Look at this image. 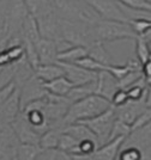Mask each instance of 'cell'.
<instances>
[{
  "label": "cell",
  "instance_id": "cell-1",
  "mask_svg": "<svg viewBox=\"0 0 151 160\" xmlns=\"http://www.w3.org/2000/svg\"><path fill=\"white\" fill-rule=\"evenodd\" d=\"M109 108H112L111 100L100 94L92 93L85 98L71 103L64 116L62 122L64 124H70L86 118H91L108 110Z\"/></svg>",
  "mask_w": 151,
  "mask_h": 160
},
{
  "label": "cell",
  "instance_id": "cell-2",
  "mask_svg": "<svg viewBox=\"0 0 151 160\" xmlns=\"http://www.w3.org/2000/svg\"><path fill=\"white\" fill-rule=\"evenodd\" d=\"M92 28L96 40L102 43L136 38V33L133 32L127 22L100 19Z\"/></svg>",
  "mask_w": 151,
  "mask_h": 160
},
{
  "label": "cell",
  "instance_id": "cell-3",
  "mask_svg": "<svg viewBox=\"0 0 151 160\" xmlns=\"http://www.w3.org/2000/svg\"><path fill=\"white\" fill-rule=\"evenodd\" d=\"M114 121H115V115H114V109L112 105V108H109L108 110L103 111L102 113L94 116L91 118L79 121V123H83L95 134L97 142H99V146H101L108 141Z\"/></svg>",
  "mask_w": 151,
  "mask_h": 160
},
{
  "label": "cell",
  "instance_id": "cell-4",
  "mask_svg": "<svg viewBox=\"0 0 151 160\" xmlns=\"http://www.w3.org/2000/svg\"><path fill=\"white\" fill-rule=\"evenodd\" d=\"M102 19L127 22L116 0H85Z\"/></svg>",
  "mask_w": 151,
  "mask_h": 160
},
{
  "label": "cell",
  "instance_id": "cell-5",
  "mask_svg": "<svg viewBox=\"0 0 151 160\" xmlns=\"http://www.w3.org/2000/svg\"><path fill=\"white\" fill-rule=\"evenodd\" d=\"M47 93L46 88L43 87L42 81L35 75V73L26 80L25 82L19 87V100L20 110L25 107L28 103L45 97Z\"/></svg>",
  "mask_w": 151,
  "mask_h": 160
},
{
  "label": "cell",
  "instance_id": "cell-6",
  "mask_svg": "<svg viewBox=\"0 0 151 160\" xmlns=\"http://www.w3.org/2000/svg\"><path fill=\"white\" fill-rule=\"evenodd\" d=\"M10 127L12 128L13 133L19 143H37L39 145L41 135L34 130V128L29 124V122L26 121L25 116L22 113V111L12 121Z\"/></svg>",
  "mask_w": 151,
  "mask_h": 160
},
{
  "label": "cell",
  "instance_id": "cell-7",
  "mask_svg": "<svg viewBox=\"0 0 151 160\" xmlns=\"http://www.w3.org/2000/svg\"><path fill=\"white\" fill-rule=\"evenodd\" d=\"M40 36L42 38L55 41L61 37L60 32V18L52 11L36 18Z\"/></svg>",
  "mask_w": 151,
  "mask_h": 160
},
{
  "label": "cell",
  "instance_id": "cell-8",
  "mask_svg": "<svg viewBox=\"0 0 151 160\" xmlns=\"http://www.w3.org/2000/svg\"><path fill=\"white\" fill-rule=\"evenodd\" d=\"M57 62L62 68L64 75L72 82L73 86L86 84V82H90V81L96 80L97 73H95V72H90L88 69H84V68H82V67L76 65V63L61 62V61H57Z\"/></svg>",
  "mask_w": 151,
  "mask_h": 160
},
{
  "label": "cell",
  "instance_id": "cell-9",
  "mask_svg": "<svg viewBox=\"0 0 151 160\" xmlns=\"http://www.w3.org/2000/svg\"><path fill=\"white\" fill-rule=\"evenodd\" d=\"M20 112L19 87H17L8 98L3 104H0V120L6 126H10L12 121Z\"/></svg>",
  "mask_w": 151,
  "mask_h": 160
},
{
  "label": "cell",
  "instance_id": "cell-10",
  "mask_svg": "<svg viewBox=\"0 0 151 160\" xmlns=\"http://www.w3.org/2000/svg\"><path fill=\"white\" fill-rule=\"evenodd\" d=\"M120 88L118 84V80L113 77L112 74L107 71H101L97 73L96 77V91L95 93L100 94L102 97L111 100L113 93Z\"/></svg>",
  "mask_w": 151,
  "mask_h": 160
},
{
  "label": "cell",
  "instance_id": "cell-11",
  "mask_svg": "<svg viewBox=\"0 0 151 160\" xmlns=\"http://www.w3.org/2000/svg\"><path fill=\"white\" fill-rule=\"evenodd\" d=\"M145 157H150V147L133 145L124 140L115 160H142Z\"/></svg>",
  "mask_w": 151,
  "mask_h": 160
},
{
  "label": "cell",
  "instance_id": "cell-12",
  "mask_svg": "<svg viewBox=\"0 0 151 160\" xmlns=\"http://www.w3.org/2000/svg\"><path fill=\"white\" fill-rule=\"evenodd\" d=\"M35 49L39 56L40 63H54L57 62V46L55 42L47 38H40L35 42Z\"/></svg>",
  "mask_w": 151,
  "mask_h": 160
},
{
  "label": "cell",
  "instance_id": "cell-13",
  "mask_svg": "<svg viewBox=\"0 0 151 160\" xmlns=\"http://www.w3.org/2000/svg\"><path fill=\"white\" fill-rule=\"evenodd\" d=\"M125 140L124 136H120V138H115L113 140L107 141L105 143L99 146L95 152V159L96 160H115L116 159V155L120 149V147L122 145V142Z\"/></svg>",
  "mask_w": 151,
  "mask_h": 160
},
{
  "label": "cell",
  "instance_id": "cell-14",
  "mask_svg": "<svg viewBox=\"0 0 151 160\" xmlns=\"http://www.w3.org/2000/svg\"><path fill=\"white\" fill-rule=\"evenodd\" d=\"M34 73L42 82H47L64 75V71L58 62H54V63H40L35 68Z\"/></svg>",
  "mask_w": 151,
  "mask_h": 160
},
{
  "label": "cell",
  "instance_id": "cell-15",
  "mask_svg": "<svg viewBox=\"0 0 151 160\" xmlns=\"http://www.w3.org/2000/svg\"><path fill=\"white\" fill-rule=\"evenodd\" d=\"M62 133H66L74 138L77 141L83 140H95L97 141L95 134L92 133L89 128L84 126L83 123L79 122H74V123H70V124H65L62 127ZM99 143V142H97Z\"/></svg>",
  "mask_w": 151,
  "mask_h": 160
},
{
  "label": "cell",
  "instance_id": "cell-16",
  "mask_svg": "<svg viewBox=\"0 0 151 160\" xmlns=\"http://www.w3.org/2000/svg\"><path fill=\"white\" fill-rule=\"evenodd\" d=\"M43 87L47 92L60 97H66V94L70 92V90L73 87V84L66 78L65 75H61L57 79H53L47 82H42Z\"/></svg>",
  "mask_w": 151,
  "mask_h": 160
},
{
  "label": "cell",
  "instance_id": "cell-17",
  "mask_svg": "<svg viewBox=\"0 0 151 160\" xmlns=\"http://www.w3.org/2000/svg\"><path fill=\"white\" fill-rule=\"evenodd\" d=\"M20 35H22V38L26 41H30V42H37L41 38L39 32V28H37V22L36 18L33 17L31 14H26L25 18L22 22V25H20Z\"/></svg>",
  "mask_w": 151,
  "mask_h": 160
},
{
  "label": "cell",
  "instance_id": "cell-18",
  "mask_svg": "<svg viewBox=\"0 0 151 160\" xmlns=\"http://www.w3.org/2000/svg\"><path fill=\"white\" fill-rule=\"evenodd\" d=\"M150 35L151 31L136 36V59L144 63L145 61L151 60V50H150Z\"/></svg>",
  "mask_w": 151,
  "mask_h": 160
},
{
  "label": "cell",
  "instance_id": "cell-19",
  "mask_svg": "<svg viewBox=\"0 0 151 160\" xmlns=\"http://www.w3.org/2000/svg\"><path fill=\"white\" fill-rule=\"evenodd\" d=\"M95 91H96V80L73 86L70 90V92L66 94V98L68 99L70 103H73V102H77L82 98H85L88 96L95 93Z\"/></svg>",
  "mask_w": 151,
  "mask_h": 160
},
{
  "label": "cell",
  "instance_id": "cell-20",
  "mask_svg": "<svg viewBox=\"0 0 151 160\" xmlns=\"http://www.w3.org/2000/svg\"><path fill=\"white\" fill-rule=\"evenodd\" d=\"M62 128L52 127L40 136L39 145L42 149H57Z\"/></svg>",
  "mask_w": 151,
  "mask_h": 160
},
{
  "label": "cell",
  "instance_id": "cell-21",
  "mask_svg": "<svg viewBox=\"0 0 151 160\" xmlns=\"http://www.w3.org/2000/svg\"><path fill=\"white\" fill-rule=\"evenodd\" d=\"M86 50H88L89 56H91L92 59H95L96 61H99L105 66L112 63V56L105 49V43H102L100 41H95L94 43L86 47Z\"/></svg>",
  "mask_w": 151,
  "mask_h": 160
},
{
  "label": "cell",
  "instance_id": "cell-22",
  "mask_svg": "<svg viewBox=\"0 0 151 160\" xmlns=\"http://www.w3.org/2000/svg\"><path fill=\"white\" fill-rule=\"evenodd\" d=\"M86 55H88V50H86L85 47H83V46H71L65 50L57 54V61L74 63L76 61L80 60L82 58H84Z\"/></svg>",
  "mask_w": 151,
  "mask_h": 160
},
{
  "label": "cell",
  "instance_id": "cell-23",
  "mask_svg": "<svg viewBox=\"0 0 151 160\" xmlns=\"http://www.w3.org/2000/svg\"><path fill=\"white\" fill-rule=\"evenodd\" d=\"M42 148L37 143H19L16 149V158L18 160H36Z\"/></svg>",
  "mask_w": 151,
  "mask_h": 160
},
{
  "label": "cell",
  "instance_id": "cell-24",
  "mask_svg": "<svg viewBox=\"0 0 151 160\" xmlns=\"http://www.w3.org/2000/svg\"><path fill=\"white\" fill-rule=\"evenodd\" d=\"M23 2L25 5L28 13L31 14L35 18L52 11L48 4V0H23Z\"/></svg>",
  "mask_w": 151,
  "mask_h": 160
},
{
  "label": "cell",
  "instance_id": "cell-25",
  "mask_svg": "<svg viewBox=\"0 0 151 160\" xmlns=\"http://www.w3.org/2000/svg\"><path fill=\"white\" fill-rule=\"evenodd\" d=\"M78 143L79 141H77L71 135L66 133H61L57 149L64 151L68 154H76L78 153Z\"/></svg>",
  "mask_w": 151,
  "mask_h": 160
},
{
  "label": "cell",
  "instance_id": "cell-26",
  "mask_svg": "<svg viewBox=\"0 0 151 160\" xmlns=\"http://www.w3.org/2000/svg\"><path fill=\"white\" fill-rule=\"evenodd\" d=\"M128 25L131 27L133 32L136 33V36L143 35L151 30V20L150 18H145V17H137V18H131L127 20Z\"/></svg>",
  "mask_w": 151,
  "mask_h": 160
},
{
  "label": "cell",
  "instance_id": "cell-27",
  "mask_svg": "<svg viewBox=\"0 0 151 160\" xmlns=\"http://www.w3.org/2000/svg\"><path fill=\"white\" fill-rule=\"evenodd\" d=\"M74 63L80 66L82 68H84V69H88L90 72H95V73H99L101 71H105V67H107L103 63H101V62L96 61L95 59H92L91 56H89V55L82 58L80 60L76 61Z\"/></svg>",
  "mask_w": 151,
  "mask_h": 160
},
{
  "label": "cell",
  "instance_id": "cell-28",
  "mask_svg": "<svg viewBox=\"0 0 151 160\" xmlns=\"http://www.w3.org/2000/svg\"><path fill=\"white\" fill-rule=\"evenodd\" d=\"M122 6L136 10V11H144L150 12L151 11V0H116Z\"/></svg>",
  "mask_w": 151,
  "mask_h": 160
},
{
  "label": "cell",
  "instance_id": "cell-29",
  "mask_svg": "<svg viewBox=\"0 0 151 160\" xmlns=\"http://www.w3.org/2000/svg\"><path fill=\"white\" fill-rule=\"evenodd\" d=\"M130 133H131V128H130V126L115 118L114 123H113L111 134H109V138H108V141L113 140V139H115V138H120V136L127 138V136L130 135Z\"/></svg>",
  "mask_w": 151,
  "mask_h": 160
},
{
  "label": "cell",
  "instance_id": "cell-30",
  "mask_svg": "<svg viewBox=\"0 0 151 160\" xmlns=\"http://www.w3.org/2000/svg\"><path fill=\"white\" fill-rule=\"evenodd\" d=\"M7 55L10 58L11 63L18 62L19 60H22L24 58V47L22 43H16V44H11L5 49Z\"/></svg>",
  "mask_w": 151,
  "mask_h": 160
},
{
  "label": "cell",
  "instance_id": "cell-31",
  "mask_svg": "<svg viewBox=\"0 0 151 160\" xmlns=\"http://www.w3.org/2000/svg\"><path fill=\"white\" fill-rule=\"evenodd\" d=\"M150 121H151V110L148 109V110H145L144 112L140 113L138 117L131 123V126H130L131 132L138 130L140 128H144L145 126L150 124Z\"/></svg>",
  "mask_w": 151,
  "mask_h": 160
},
{
  "label": "cell",
  "instance_id": "cell-32",
  "mask_svg": "<svg viewBox=\"0 0 151 160\" xmlns=\"http://www.w3.org/2000/svg\"><path fill=\"white\" fill-rule=\"evenodd\" d=\"M13 75H14V65L13 63L0 67V88L12 81Z\"/></svg>",
  "mask_w": 151,
  "mask_h": 160
},
{
  "label": "cell",
  "instance_id": "cell-33",
  "mask_svg": "<svg viewBox=\"0 0 151 160\" xmlns=\"http://www.w3.org/2000/svg\"><path fill=\"white\" fill-rule=\"evenodd\" d=\"M127 100H128V97H127V93H126V90L118 88L113 93L112 98H111V103H112L113 107H120V105L125 104Z\"/></svg>",
  "mask_w": 151,
  "mask_h": 160
},
{
  "label": "cell",
  "instance_id": "cell-34",
  "mask_svg": "<svg viewBox=\"0 0 151 160\" xmlns=\"http://www.w3.org/2000/svg\"><path fill=\"white\" fill-rule=\"evenodd\" d=\"M17 87L18 86L16 85V82H14L13 80L11 82H8L7 85H5L4 87H1V88H0V104H3L8 97L14 92V90H16Z\"/></svg>",
  "mask_w": 151,
  "mask_h": 160
},
{
  "label": "cell",
  "instance_id": "cell-35",
  "mask_svg": "<svg viewBox=\"0 0 151 160\" xmlns=\"http://www.w3.org/2000/svg\"><path fill=\"white\" fill-rule=\"evenodd\" d=\"M140 71H142V75L145 79V81L150 85V79H151V60L145 61L144 63H142L140 67Z\"/></svg>",
  "mask_w": 151,
  "mask_h": 160
},
{
  "label": "cell",
  "instance_id": "cell-36",
  "mask_svg": "<svg viewBox=\"0 0 151 160\" xmlns=\"http://www.w3.org/2000/svg\"><path fill=\"white\" fill-rule=\"evenodd\" d=\"M36 160H55V149H42Z\"/></svg>",
  "mask_w": 151,
  "mask_h": 160
},
{
  "label": "cell",
  "instance_id": "cell-37",
  "mask_svg": "<svg viewBox=\"0 0 151 160\" xmlns=\"http://www.w3.org/2000/svg\"><path fill=\"white\" fill-rule=\"evenodd\" d=\"M72 160H96L94 153H77L70 154Z\"/></svg>",
  "mask_w": 151,
  "mask_h": 160
},
{
  "label": "cell",
  "instance_id": "cell-38",
  "mask_svg": "<svg viewBox=\"0 0 151 160\" xmlns=\"http://www.w3.org/2000/svg\"><path fill=\"white\" fill-rule=\"evenodd\" d=\"M55 160H72L71 155L64 151L55 149Z\"/></svg>",
  "mask_w": 151,
  "mask_h": 160
},
{
  "label": "cell",
  "instance_id": "cell-39",
  "mask_svg": "<svg viewBox=\"0 0 151 160\" xmlns=\"http://www.w3.org/2000/svg\"><path fill=\"white\" fill-rule=\"evenodd\" d=\"M7 65H11V61H10L6 50H3V52H0V67L7 66Z\"/></svg>",
  "mask_w": 151,
  "mask_h": 160
},
{
  "label": "cell",
  "instance_id": "cell-40",
  "mask_svg": "<svg viewBox=\"0 0 151 160\" xmlns=\"http://www.w3.org/2000/svg\"><path fill=\"white\" fill-rule=\"evenodd\" d=\"M7 32H8V30H7L6 24H4L3 27H0V36L4 35V33H7Z\"/></svg>",
  "mask_w": 151,
  "mask_h": 160
},
{
  "label": "cell",
  "instance_id": "cell-41",
  "mask_svg": "<svg viewBox=\"0 0 151 160\" xmlns=\"http://www.w3.org/2000/svg\"><path fill=\"white\" fill-rule=\"evenodd\" d=\"M11 160H18V159H17V158H16V155H14V157H13V158Z\"/></svg>",
  "mask_w": 151,
  "mask_h": 160
}]
</instances>
